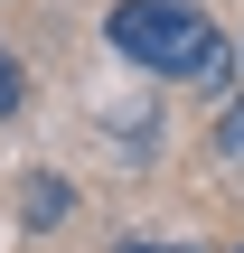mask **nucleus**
Wrapping results in <instances>:
<instances>
[{"mask_svg":"<svg viewBox=\"0 0 244 253\" xmlns=\"http://www.w3.org/2000/svg\"><path fill=\"white\" fill-rule=\"evenodd\" d=\"M103 38H113V56H132L150 75H179V84H226V66H235L197 0H113Z\"/></svg>","mask_w":244,"mask_h":253,"instance_id":"obj_1","label":"nucleus"},{"mask_svg":"<svg viewBox=\"0 0 244 253\" xmlns=\"http://www.w3.org/2000/svg\"><path fill=\"white\" fill-rule=\"evenodd\" d=\"M75 216V188L66 178H28V225H66Z\"/></svg>","mask_w":244,"mask_h":253,"instance_id":"obj_2","label":"nucleus"},{"mask_svg":"<svg viewBox=\"0 0 244 253\" xmlns=\"http://www.w3.org/2000/svg\"><path fill=\"white\" fill-rule=\"evenodd\" d=\"M9 113H19V56L0 47V122H9Z\"/></svg>","mask_w":244,"mask_h":253,"instance_id":"obj_3","label":"nucleus"},{"mask_svg":"<svg viewBox=\"0 0 244 253\" xmlns=\"http://www.w3.org/2000/svg\"><path fill=\"white\" fill-rule=\"evenodd\" d=\"M113 253H188V244H150V235H122Z\"/></svg>","mask_w":244,"mask_h":253,"instance_id":"obj_4","label":"nucleus"},{"mask_svg":"<svg viewBox=\"0 0 244 253\" xmlns=\"http://www.w3.org/2000/svg\"><path fill=\"white\" fill-rule=\"evenodd\" d=\"M235 253H244V244H235Z\"/></svg>","mask_w":244,"mask_h":253,"instance_id":"obj_5","label":"nucleus"}]
</instances>
